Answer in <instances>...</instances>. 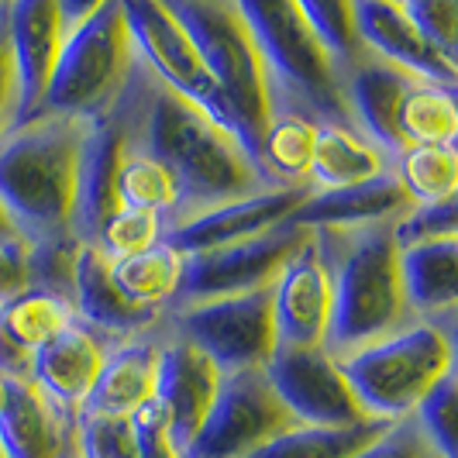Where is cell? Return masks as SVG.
Returning <instances> with one entry per match:
<instances>
[{
  "instance_id": "32",
  "label": "cell",
  "mask_w": 458,
  "mask_h": 458,
  "mask_svg": "<svg viewBox=\"0 0 458 458\" xmlns=\"http://www.w3.org/2000/svg\"><path fill=\"white\" fill-rule=\"evenodd\" d=\"M403 145H452L458 135V107L448 87L413 80L400 104Z\"/></svg>"
},
{
  "instance_id": "25",
  "label": "cell",
  "mask_w": 458,
  "mask_h": 458,
  "mask_svg": "<svg viewBox=\"0 0 458 458\" xmlns=\"http://www.w3.org/2000/svg\"><path fill=\"white\" fill-rule=\"evenodd\" d=\"M156 369H159V348H152V344L135 342L104 355V366L97 372L93 390L80 413L131 417L145 400H152Z\"/></svg>"
},
{
  "instance_id": "30",
  "label": "cell",
  "mask_w": 458,
  "mask_h": 458,
  "mask_svg": "<svg viewBox=\"0 0 458 458\" xmlns=\"http://www.w3.org/2000/svg\"><path fill=\"white\" fill-rule=\"evenodd\" d=\"M111 279L128 300L141 307L159 310L165 300L180 297V279H183V255L169 249L165 242L124 259H107Z\"/></svg>"
},
{
  "instance_id": "5",
  "label": "cell",
  "mask_w": 458,
  "mask_h": 458,
  "mask_svg": "<svg viewBox=\"0 0 458 458\" xmlns=\"http://www.w3.org/2000/svg\"><path fill=\"white\" fill-rule=\"evenodd\" d=\"M238 11L252 31L259 55L266 63L269 90L283 87L293 100L310 107L321 117L318 124L352 128V114L344 104L338 66L307 28L300 4H262V0H238Z\"/></svg>"
},
{
  "instance_id": "20",
  "label": "cell",
  "mask_w": 458,
  "mask_h": 458,
  "mask_svg": "<svg viewBox=\"0 0 458 458\" xmlns=\"http://www.w3.org/2000/svg\"><path fill=\"white\" fill-rule=\"evenodd\" d=\"M69 321L72 303L35 286L0 303V379H28L35 352Z\"/></svg>"
},
{
  "instance_id": "23",
  "label": "cell",
  "mask_w": 458,
  "mask_h": 458,
  "mask_svg": "<svg viewBox=\"0 0 458 458\" xmlns=\"http://www.w3.org/2000/svg\"><path fill=\"white\" fill-rule=\"evenodd\" d=\"M66 428L59 411L31 379H4L0 407V455L4 458H63Z\"/></svg>"
},
{
  "instance_id": "29",
  "label": "cell",
  "mask_w": 458,
  "mask_h": 458,
  "mask_svg": "<svg viewBox=\"0 0 458 458\" xmlns=\"http://www.w3.org/2000/svg\"><path fill=\"white\" fill-rule=\"evenodd\" d=\"M314 141H318V121L300 111H276L262 131L259 165L269 176V183L303 186L314 159Z\"/></svg>"
},
{
  "instance_id": "14",
  "label": "cell",
  "mask_w": 458,
  "mask_h": 458,
  "mask_svg": "<svg viewBox=\"0 0 458 458\" xmlns=\"http://www.w3.org/2000/svg\"><path fill=\"white\" fill-rule=\"evenodd\" d=\"M307 193H310L307 186H269V190H259L252 197L207 207L200 214L180 221L173 231H165L162 242L169 249H176L183 259L214 252V249H228V245L273 231L276 225H286Z\"/></svg>"
},
{
  "instance_id": "4",
  "label": "cell",
  "mask_w": 458,
  "mask_h": 458,
  "mask_svg": "<svg viewBox=\"0 0 458 458\" xmlns=\"http://www.w3.org/2000/svg\"><path fill=\"white\" fill-rule=\"evenodd\" d=\"M338 369L369 417L396 424L452 376V342L435 324H413L338 359Z\"/></svg>"
},
{
  "instance_id": "41",
  "label": "cell",
  "mask_w": 458,
  "mask_h": 458,
  "mask_svg": "<svg viewBox=\"0 0 458 458\" xmlns=\"http://www.w3.org/2000/svg\"><path fill=\"white\" fill-rule=\"evenodd\" d=\"M14 121H18V76L7 42V4H0V138L14 128Z\"/></svg>"
},
{
  "instance_id": "35",
  "label": "cell",
  "mask_w": 458,
  "mask_h": 458,
  "mask_svg": "<svg viewBox=\"0 0 458 458\" xmlns=\"http://www.w3.org/2000/svg\"><path fill=\"white\" fill-rule=\"evenodd\" d=\"M162 217L148 214V210H135V207H117L114 214L97 228L90 245H97L107 259H124V255H138L162 242Z\"/></svg>"
},
{
  "instance_id": "34",
  "label": "cell",
  "mask_w": 458,
  "mask_h": 458,
  "mask_svg": "<svg viewBox=\"0 0 458 458\" xmlns=\"http://www.w3.org/2000/svg\"><path fill=\"white\" fill-rule=\"evenodd\" d=\"M300 14L335 66L355 69L369 59L359 28H355L352 4H300Z\"/></svg>"
},
{
  "instance_id": "2",
  "label": "cell",
  "mask_w": 458,
  "mask_h": 458,
  "mask_svg": "<svg viewBox=\"0 0 458 458\" xmlns=\"http://www.w3.org/2000/svg\"><path fill=\"white\" fill-rule=\"evenodd\" d=\"M138 152L159 159L176 176L183 207L207 210L269 190V180L255 169L238 138L165 87H156L145 97Z\"/></svg>"
},
{
  "instance_id": "3",
  "label": "cell",
  "mask_w": 458,
  "mask_h": 458,
  "mask_svg": "<svg viewBox=\"0 0 458 458\" xmlns=\"http://www.w3.org/2000/svg\"><path fill=\"white\" fill-rule=\"evenodd\" d=\"M165 7L180 21L186 38L193 42L197 55L204 59L210 80L217 83V90H221L231 117H234L238 141H242L245 156L262 173L259 148H262V131H266L269 117L276 114L273 90H269L266 63L259 55V46H255L252 31L242 18L238 4L234 0H207V4L169 0Z\"/></svg>"
},
{
  "instance_id": "21",
  "label": "cell",
  "mask_w": 458,
  "mask_h": 458,
  "mask_svg": "<svg viewBox=\"0 0 458 458\" xmlns=\"http://www.w3.org/2000/svg\"><path fill=\"white\" fill-rule=\"evenodd\" d=\"M348 90H344V104L348 114L362 124L379 152H403V138H400V104L403 93L411 90L413 76H407L403 69L390 66L383 59H366L355 69H348Z\"/></svg>"
},
{
  "instance_id": "43",
  "label": "cell",
  "mask_w": 458,
  "mask_h": 458,
  "mask_svg": "<svg viewBox=\"0 0 458 458\" xmlns=\"http://www.w3.org/2000/svg\"><path fill=\"white\" fill-rule=\"evenodd\" d=\"M352 458H424V445L413 428L407 424H393L383 437H376L372 445H366L362 452H355Z\"/></svg>"
},
{
  "instance_id": "37",
  "label": "cell",
  "mask_w": 458,
  "mask_h": 458,
  "mask_svg": "<svg viewBox=\"0 0 458 458\" xmlns=\"http://www.w3.org/2000/svg\"><path fill=\"white\" fill-rule=\"evenodd\" d=\"M417 420H420V431L431 441V448L437 452V458H458V445H455V413H458V400H455V372L445 376L435 390L428 393L420 403H417Z\"/></svg>"
},
{
  "instance_id": "18",
  "label": "cell",
  "mask_w": 458,
  "mask_h": 458,
  "mask_svg": "<svg viewBox=\"0 0 458 458\" xmlns=\"http://www.w3.org/2000/svg\"><path fill=\"white\" fill-rule=\"evenodd\" d=\"M104 344L83 324L69 321L52 335L31 359V386L46 396L55 411L80 413L93 390V379L104 366Z\"/></svg>"
},
{
  "instance_id": "15",
  "label": "cell",
  "mask_w": 458,
  "mask_h": 458,
  "mask_svg": "<svg viewBox=\"0 0 458 458\" xmlns=\"http://www.w3.org/2000/svg\"><path fill=\"white\" fill-rule=\"evenodd\" d=\"M7 42L18 76V121H35L52 83L59 52L66 42V24L59 0H18L7 4Z\"/></svg>"
},
{
  "instance_id": "42",
  "label": "cell",
  "mask_w": 458,
  "mask_h": 458,
  "mask_svg": "<svg viewBox=\"0 0 458 458\" xmlns=\"http://www.w3.org/2000/svg\"><path fill=\"white\" fill-rule=\"evenodd\" d=\"M28 283V245L24 238L18 242H0V303L24 293Z\"/></svg>"
},
{
  "instance_id": "45",
  "label": "cell",
  "mask_w": 458,
  "mask_h": 458,
  "mask_svg": "<svg viewBox=\"0 0 458 458\" xmlns=\"http://www.w3.org/2000/svg\"><path fill=\"white\" fill-rule=\"evenodd\" d=\"M0 458H4V455H0Z\"/></svg>"
},
{
  "instance_id": "19",
  "label": "cell",
  "mask_w": 458,
  "mask_h": 458,
  "mask_svg": "<svg viewBox=\"0 0 458 458\" xmlns=\"http://www.w3.org/2000/svg\"><path fill=\"white\" fill-rule=\"evenodd\" d=\"M411 207V197L403 193L400 180L383 173L376 180L342 186V190H310L303 197V204L290 214V225L303 231L390 225L393 217H403Z\"/></svg>"
},
{
  "instance_id": "24",
  "label": "cell",
  "mask_w": 458,
  "mask_h": 458,
  "mask_svg": "<svg viewBox=\"0 0 458 458\" xmlns=\"http://www.w3.org/2000/svg\"><path fill=\"white\" fill-rule=\"evenodd\" d=\"M76 310L100 331L111 335H128V331H141L156 321L159 310L141 307L135 300H128L111 279V262L107 255L100 252L90 242H80L76 252V269H72V297Z\"/></svg>"
},
{
  "instance_id": "1",
  "label": "cell",
  "mask_w": 458,
  "mask_h": 458,
  "mask_svg": "<svg viewBox=\"0 0 458 458\" xmlns=\"http://www.w3.org/2000/svg\"><path fill=\"white\" fill-rule=\"evenodd\" d=\"M90 121L35 117L0 138V207L24 242L69 234Z\"/></svg>"
},
{
  "instance_id": "36",
  "label": "cell",
  "mask_w": 458,
  "mask_h": 458,
  "mask_svg": "<svg viewBox=\"0 0 458 458\" xmlns=\"http://www.w3.org/2000/svg\"><path fill=\"white\" fill-rule=\"evenodd\" d=\"M80 458H138V435L131 417L80 413Z\"/></svg>"
},
{
  "instance_id": "6",
  "label": "cell",
  "mask_w": 458,
  "mask_h": 458,
  "mask_svg": "<svg viewBox=\"0 0 458 458\" xmlns=\"http://www.w3.org/2000/svg\"><path fill=\"white\" fill-rule=\"evenodd\" d=\"M131 59L135 46L128 35L121 0L97 4L90 18L66 35L38 117H72V121L100 117V111L124 87Z\"/></svg>"
},
{
  "instance_id": "40",
  "label": "cell",
  "mask_w": 458,
  "mask_h": 458,
  "mask_svg": "<svg viewBox=\"0 0 458 458\" xmlns=\"http://www.w3.org/2000/svg\"><path fill=\"white\" fill-rule=\"evenodd\" d=\"M138 435V458H180L173 448V441L165 435V413L156 400H145L135 413H131Z\"/></svg>"
},
{
  "instance_id": "28",
  "label": "cell",
  "mask_w": 458,
  "mask_h": 458,
  "mask_svg": "<svg viewBox=\"0 0 458 458\" xmlns=\"http://www.w3.org/2000/svg\"><path fill=\"white\" fill-rule=\"evenodd\" d=\"M400 424V420H396ZM393 428V420L369 417L352 428H314V424H290L286 431L269 437L245 458H352L383 437Z\"/></svg>"
},
{
  "instance_id": "9",
  "label": "cell",
  "mask_w": 458,
  "mask_h": 458,
  "mask_svg": "<svg viewBox=\"0 0 458 458\" xmlns=\"http://www.w3.org/2000/svg\"><path fill=\"white\" fill-rule=\"evenodd\" d=\"M121 7H124L131 46L152 66V72L162 80V87L169 93H176L186 104H193L217 128H225L228 135L238 138V128H234V117H231L225 97L217 90V83L210 80L204 59L197 55V48L186 38L180 21L169 14V7L165 4H152V0H128Z\"/></svg>"
},
{
  "instance_id": "38",
  "label": "cell",
  "mask_w": 458,
  "mask_h": 458,
  "mask_svg": "<svg viewBox=\"0 0 458 458\" xmlns=\"http://www.w3.org/2000/svg\"><path fill=\"white\" fill-rule=\"evenodd\" d=\"M413 28L431 42V46L455 63L458 55V4L455 0H407L400 4Z\"/></svg>"
},
{
  "instance_id": "31",
  "label": "cell",
  "mask_w": 458,
  "mask_h": 458,
  "mask_svg": "<svg viewBox=\"0 0 458 458\" xmlns=\"http://www.w3.org/2000/svg\"><path fill=\"white\" fill-rule=\"evenodd\" d=\"M396 180L411 204L431 207L455 200L458 190V156L455 145H407L396 156Z\"/></svg>"
},
{
  "instance_id": "27",
  "label": "cell",
  "mask_w": 458,
  "mask_h": 458,
  "mask_svg": "<svg viewBox=\"0 0 458 458\" xmlns=\"http://www.w3.org/2000/svg\"><path fill=\"white\" fill-rule=\"evenodd\" d=\"M383 176V152L369 145L362 135L352 128H335V124H318V141H314V159L307 180L318 190H342Z\"/></svg>"
},
{
  "instance_id": "17",
  "label": "cell",
  "mask_w": 458,
  "mask_h": 458,
  "mask_svg": "<svg viewBox=\"0 0 458 458\" xmlns=\"http://www.w3.org/2000/svg\"><path fill=\"white\" fill-rule=\"evenodd\" d=\"M352 14L369 55H379L383 63L403 69L413 80L452 90V83L458 80V66L413 28L400 4L366 0V4H352Z\"/></svg>"
},
{
  "instance_id": "13",
  "label": "cell",
  "mask_w": 458,
  "mask_h": 458,
  "mask_svg": "<svg viewBox=\"0 0 458 458\" xmlns=\"http://www.w3.org/2000/svg\"><path fill=\"white\" fill-rule=\"evenodd\" d=\"M276 348H321L331 327L335 273L310 238L273 279Z\"/></svg>"
},
{
  "instance_id": "10",
  "label": "cell",
  "mask_w": 458,
  "mask_h": 458,
  "mask_svg": "<svg viewBox=\"0 0 458 458\" xmlns=\"http://www.w3.org/2000/svg\"><path fill=\"white\" fill-rule=\"evenodd\" d=\"M290 424L297 420L276 400L262 372L221 376L204 424L197 428L180 458H245Z\"/></svg>"
},
{
  "instance_id": "26",
  "label": "cell",
  "mask_w": 458,
  "mask_h": 458,
  "mask_svg": "<svg viewBox=\"0 0 458 458\" xmlns=\"http://www.w3.org/2000/svg\"><path fill=\"white\" fill-rule=\"evenodd\" d=\"M396 269L407 307L420 314L448 310L458 297V242H420L396 249Z\"/></svg>"
},
{
  "instance_id": "8",
  "label": "cell",
  "mask_w": 458,
  "mask_h": 458,
  "mask_svg": "<svg viewBox=\"0 0 458 458\" xmlns=\"http://www.w3.org/2000/svg\"><path fill=\"white\" fill-rule=\"evenodd\" d=\"M176 324L180 338L204 352L221 376L262 372L276 352L269 286L204 303H186Z\"/></svg>"
},
{
  "instance_id": "44",
  "label": "cell",
  "mask_w": 458,
  "mask_h": 458,
  "mask_svg": "<svg viewBox=\"0 0 458 458\" xmlns=\"http://www.w3.org/2000/svg\"><path fill=\"white\" fill-rule=\"evenodd\" d=\"M21 234H18V228L11 225V217L4 214V207H0V242H18Z\"/></svg>"
},
{
  "instance_id": "16",
  "label": "cell",
  "mask_w": 458,
  "mask_h": 458,
  "mask_svg": "<svg viewBox=\"0 0 458 458\" xmlns=\"http://www.w3.org/2000/svg\"><path fill=\"white\" fill-rule=\"evenodd\" d=\"M217 386H221V372L190 342L176 338L173 344L159 348L152 400L165 413V435L176 452H183L197 435V428L204 424L207 411L217 396Z\"/></svg>"
},
{
  "instance_id": "11",
  "label": "cell",
  "mask_w": 458,
  "mask_h": 458,
  "mask_svg": "<svg viewBox=\"0 0 458 458\" xmlns=\"http://www.w3.org/2000/svg\"><path fill=\"white\" fill-rule=\"evenodd\" d=\"M314 238V231H303L297 225H276L266 234H255L249 242H238L228 249H214L204 255H186L180 297L186 303L234 297L273 286V279L283 273V266Z\"/></svg>"
},
{
  "instance_id": "22",
  "label": "cell",
  "mask_w": 458,
  "mask_h": 458,
  "mask_svg": "<svg viewBox=\"0 0 458 458\" xmlns=\"http://www.w3.org/2000/svg\"><path fill=\"white\" fill-rule=\"evenodd\" d=\"M128 141L111 121L93 117L87 124L83 162H80V193H76V238L93 242L97 228L114 214L117 207V169L124 162Z\"/></svg>"
},
{
  "instance_id": "39",
  "label": "cell",
  "mask_w": 458,
  "mask_h": 458,
  "mask_svg": "<svg viewBox=\"0 0 458 458\" xmlns=\"http://www.w3.org/2000/svg\"><path fill=\"white\" fill-rule=\"evenodd\" d=\"M458 210L455 200L431 207H411L400 221H393V242L396 249L420 245V242H441V238H455Z\"/></svg>"
},
{
  "instance_id": "33",
  "label": "cell",
  "mask_w": 458,
  "mask_h": 458,
  "mask_svg": "<svg viewBox=\"0 0 458 458\" xmlns=\"http://www.w3.org/2000/svg\"><path fill=\"white\" fill-rule=\"evenodd\" d=\"M117 204L135 207V210H148V214H165L180 207V186L176 176L162 165L159 159L128 148L124 162L117 169Z\"/></svg>"
},
{
  "instance_id": "7",
  "label": "cell",
  "mask_w": 458,
  "mask_h": 458,
  "mask_svg": "<svg viewBox=\"0 0 458 458\" xmlns=\"http://www.w3.org/2000/svg\"><path fill=\"white\" fill-rule=\"evenodd\" d=\"M331 273H335V307H331V327H327L324 348L335 359H344L400 331L407 300H403L400 269H396L393 225H383L369 238H362Z\"/></svg>"
},
{
  "instance_id": "12",
  "label": "cell",
  "mask_w": 458,
  "mask_h": 458,
  "mask_svg": "<svg viewBox=\"0 0 458 458\" xmlns=\"http://www.w3.org/2000/svg\"><path fill=\"white\" fill-rule=\"evenodd\" d=\"M262 376L297 424L352 428L369 420L352 386L344 383L338 359L324 344L321 348H276Z\"/></svg>"
}]
</instances>
